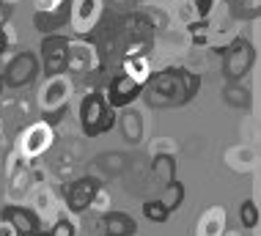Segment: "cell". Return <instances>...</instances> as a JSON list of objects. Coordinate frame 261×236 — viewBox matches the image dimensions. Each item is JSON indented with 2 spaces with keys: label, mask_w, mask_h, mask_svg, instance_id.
<instances>
[{
  "label": "cell",
  "mask_w": 261,
  "mask_h": 236,
  "mask_svg": "<svg viewBox=\"0 0 261 236\" xmlns=\"http://www.w3.org/2000/svg\"><path fill=\"white\" fill-rule=\"evenodd\" d=\"M176 3H181V0H176Z\"/></svg>",
  "instance_id": "cell-39"
},
{
  "label": "cell",
  "mask_w": 261,
  "mask_h": 236,
  "mask_svg": "<svg viewBox=\"0 0 261 236\" xmlns=\"http://www.w3.org/2000/svg\"><path fill=\"white\" fill-rule=\"evenodd\" d=\"M102 231L105 236H135L138 233V220L126 212L110 209L102 214Z\"/></svg>",
  "instance_id": "cell-16"
},
{
  "label": "cell",
  "mask_w": 261,
  "mask_h": 236,
  "mask_svg": "<svg viewBox=\"0 0 261 236\" xmlns=\"http://www.w3.org/2000/svg\"><path fill=\"white\" fill-rule=\"evenodd\" d=\"M187 36H190V44L195 49H209L212 47V17L201 19V22H190Z\"/></svg>",
  "instance_id": "cell-23"
},
{
  "label": "cell",
  "mask_w": 261,
  "mask_h": 236,
  "mask_svg": "<svg viewBox=\"0 0 261 236\" xmlns=\"http://www.w3.org/2000/svg\"><path fill=\"white\" fill-rule=\"evenodd\" d=\"M6 143V135H3V124H0V146Z\"/></svg>",
  "instance_id": "cell-37"
},
{
  "label": "cell",
  "mask_w": 261,
  "mask_h": 236,
  "mask_svg": "<svg viewBox=\"0 0 261 236\" xmlns=\"http://www.w3.org/2000/svg\"><path fill=\"white\" fill-rule=\"evenodd\" d=\"M0 3H6V6H17V3H22V0H0Z\"/></svg>",
  "instance_id": "cell-36"
},
{
  "label": "cell",
  "mask_w": 261,
  "mask_h": 236,
  "mask_svg": "<svg viewBox=\"0 0 261 236\" xmlns=\"http://www.w3.org/2000/svg\"><path fill=\"white\" fill-rule=\"evenodd\" d=\"M140 94H143V85H140L138 80H132V77L121 74V71L113 77L110 85H108V91H105V96H108V102H110L113 110L132 107L140 99Z\"/></svg>",
  "instance_id": "cell-12"
},
{
  "label": "cell",
  "mask_w": 261,
  "mask_h": 236,
  "mask_svg": "<svg viewBox=\"0 0 261 236\" xmlns=\"http://www.w3.org/2000/svg\"><path fill=\"white\" fill-rule=\"evenodd\" d=\"M77 118H80V129H83L86 138H99V135H108L113 126H116V121H118L116 110L110 107L105 91H99V88H91L88 94L83 96Z\"/></svg>",
  "instance_id": "cell-3"
},
{
  "label": "cell",
  "mask_w": 261,
  "mask_h": 236,
  "mask_svg": "<svg viewBox=\"0 0 261 236\" xmlns=\"http://www.w3.org/2000/svg\"><path fill=\"white\" fill-rule=\"evenodd\" d=\"M69 14H72V0H63L53 11H33V28L41 36L61 33L63 28H69Z\"/></svg>",
  "instance_id": "cell-14"
},
{
  "label": "cell",
  "mask_w": 261,
  "mask_h": 236,
  "mask_svg": "<svg viewBox=\"0 0 261 236\" xmlns=\"http://www.w3.org/2000/svg\"><path fill=\"white\" fill-rule=\"evenodd\" d=\"M223 236H242V233L234 231V228H225V233H223Z\"/></svg>",
  "instance_id": "cell-35"
},
{
  "label": "cell",
  "mask_w": 261,
  "mask_h": 236,
  "mask_svg": "<svg viewBox=\"0 0 261 236\" xmlns=\"http://www.w3.org/2000/svg\"><path fill=\"white\" fill-rule=\"evenodd\" d=\"M61 3L63 0H36V11H53V9H58Z\"/></svg>",
  "instance_id": "cell-31"
},
{
  "label": "cell",
  "mask_w": 261,
  "mask_h": 236,
  "mask_svg": "<svg viewBox=\"0 0 261 236\" xmlns=\"http://www.w3.org/2000/svg\"><path fill=\"white\" fill-rule=\"evenodd\" d=\"M225 228H228V212L223 206H209L195 223V236H223Z\"/></svg>",
  "instance_id": "cell-15"
},
{
  "label": "cell",
  "mask_w": 261,
  "mask_h": 236,
  "mask_svg": "<svg viewBox=\"0 0 261 236\" xmlns=\"http://www.w3.org/2000/svg\"><path fill=\"white\" fill-rule=\"evenodd\" d=\"M261 0H231V19H258Z\"/></svg>",
  "instance_id": "cell-25"
},
{
  "label": "cell",
  "mask_w": 261,
  "mask_h": 236,
  "mask_svg": "<svg viewBox=\"0 0 261 236\" xmlns=\"http://www.w3.org/2000/svg\"><path fill=\"white\" fill-rule=\"evenodd\" d=\"M36 236H50V233H47V231H39V233H36Z\"/></svg>",
  "instance_id": "cell-38"
},
{
  "label": "cell",
  "mask_w": 261,
  "mask_h": 236,
  "mask_svg": "<svg viewBox=\"0 0 261 236\" xmlns=\"http://www.w3.org/2000/svg\"><path fill=\"white\" fill-rule=\"evenodd\" d=\"M39 71H41L39 55L25 49V53H17L9 63H6V69L0 71V77H3L6 88H25V85H31L39 77Z\"/></svg>",
  "instance_id": "cell-10"
},
{
  "label": "cell",
  "mask_w": 261,
  "mask_h": 236,
  "mask_svg": "<svg viewBox=\"0 0 261 236\" xmlns=\"http://www.w3.org/2000/svg\"><path fill=\"white\" fill-rule=\"evenodd\" d=\"M0 220H6L14 231L22 233V236H36L39 231H44L39 217H36V212L25 203H6L3 212H0Z\"/></svg>",
  "instance_id": "cell-13"
},
{
  "label": "cell",
  "mask_w": 261,
  "mask_h": 236,
  "mask_svg": "<svg viewBox=\"0 0 261 236\" xmlns=\"http://www.w3.org/2000/svg\"><path fill=\"white\" fill-rule=\"evenodd\" d=\"M99 187H102V181L96 176H80L74 181L63 184V209H66V214L77 217V214L88 212Z\"/></svg>",
  "instance_id": "cell-7"
},
{
  "label": "cell",
  "mask_w": 261,
  "mask_h": 236,
  "mask_svg": "<svg viewBox=\"0 0 261 236\" xmlns=\"http://www.w3.org/2000/svg\"><path fill=\"white\" fill-rule=\"evenodd\" d=\"M116 124H118V129H121L124 140L129 143V146H138V143H143L146 126H143V116H140L138 110H132V107H124L121 118H118Z\"/></svg>",
  "instance_id": "cell-18"
},
{
  "label": "cell",
  "mask_w": 261,
  "mask_h": 236,
  "mask_svg": "<svg viewBox=\"0 0 261 236\" xmlns=\"http://www.w3.org/2000/svg\"><path fill=\"white\" fill-rule=\"evenodd\" d=\"M11 19V6H6V3H0V28H3L6 22Z\"/></svg>",
  "instance_id": "cell-32"
},
{
  "label": "cell",
  "mask_w": 261,
  "mask_h": 236,
  "mask_svg": "<svg viewBox=\"0 0 261 236\" xmlns=\"http://www.w3.org/2000/svg\"><path fill=\"white\" fill-rule=\"evenodd\" d=\"M74 94V77H69L66 71L53 77H44L39 94H36V107L41 113V121H47L50 126H58L69 113Z\"/></svg>",
  "instance_id": "cell-2"
},
{
  "label": "cell",
  "mask_w": 261,
  "mask_h": 236,
  "mask_svg": "<svg viewBox=\"0 0 261 236\" xmlns=\"http://www.w3.org/2000/svg\"><path fill=\"white\" fill-rule=\"evenodd\" d=\"M223 160H225V165L234 170V173H250V170L256 168L258 156H256V151H253L250 146L239 143V146H231L228 151L223 154Z\"/></svg>",
  "instance_id": "cell-17"
},
{
  "label": "cell",
  "mask_w": 261,
  "mask_h": 236,
  "mask_svg": "<svg viewBox=\"0 0 261 236\" xmlns=\"http://www.w3.org/2000/svg\"><path fill=\"white\" fill-rule=\"evenodd\" d=\"M149 151H151V156L154 154H179V146H176L173 138H154Z\"/></svg>",
  "instance_id": "cell-30"
},
{
  "label": "cell",
  "mask_w": 261,
  "mask_h": 236,
  "mask_svg": "<svg viewBox=\"0 0 261 236\" xmlns=\"http://www.w3.org/2000/svg\"><path fill=\"white\" fill-rule=\"evenodd\" d=\"M55 143V126H50L47 121H33V124H28L22 132H19L17 138V154L22 156L28 165H33V162H39L41 156L53 148Z\"/></svg>",
  "instance_id": "cell-6"
},
{
  "label": "cell",
  "mask_w": 261,
  "mask_h": 236,
  "mask_svg": "<svg viewBox=\"0 0 261 236\" xmlns=\"http://www.w3.org/2000/svg\"><path fill=\"white\" fill-rule=\"evenodd\" d=\"M113 209V198H110V192H108V187H102L96 190V195H94V201H91V212H99V214H105V212H110Z\"/></svg>",
  "instance_id": "cell-29"
},
{
  "label": "cell",
  "mask_w": 261,
  "mask_h": 236,
  "mask_svg": "<svg viewBox=\"0 0 261 236\" xmlns=\"http://www.w3.org/2000/svg\"><path fill=\"white\" fill-rule=\"evenodd\" d=\"M105 17V0H72L69 36H91Z\"/></svg>",
  "instance_id": "cell-8"
},
{
  "label": "cell",
  "mask_w": 261,
  "mask_h": 236,
  "mask_svg": "<svg viewBox=\"0 0 261 236\" xmlns=\"http://www.w3.org/2000/svg\"><path fill=\"white\" fill-rule=\"evenodd\" d=\"M0 236H17V231H14L6 220H0Z\"/></svg>",
  "instance_id": "cell-33"
},
{
  "label": "cell",
  "mask_w": 261,
  "mask_h": 236,
  "mask_svg": "<svg viewBox=\"0 0 261 236\" xmlns=\"http://www.w3.org/2000/svg\"><path fill=\"white\" fill-rule=\"evenodd\" d=\"M151 71H154L151 69V58H121V74L138 80L140 85L149 83Z\"/></svg>",
  "instance_id": "cell-22"
},
{
  "label": "cell",
  "mask_w": 261,
  "mask_h": 236,
  "mask_svg": "<svg viewBox=\"0 0 261 236\" xmlns=\"http://www.w3.org/2000/svg\"><path fill=\"white\" fill-rule=\"evenodd\" d=\"M50 236H77V223L72 214H61L58 220L50 225V231H47Z\"/></svg>",
  "instance_id": "cell-28"
},
{
  "label": "cell",
  "mask_w": 261,
  "mask_h": 236,
  "mask_svg": "<svg viewBox=\"0 0 261 236\" xmlns=\"http://www.w3.org/2000/svg\"><path fill=\"white\" fill-rule=\"evenodd\" d=\"M181 19L190 25V22H201V19H209L215 14V6L217 0H181Z\"/></svg>",
  "instance_id": "cell-20"
},
{
  "label": "cell",
  "mask_w": 261,
  "mask_h": 236,
  "mask_svg": "<svg viewBox=\"0 0 261 236\" xmlns=\"http://www.w3.org/2000/svg\"><path fill=\"white\" fill-rule=\"evenodd\" d=\"M239 223H242L245 231H253L258 225V203L256 198H248V201L239 203Z\"/></svg>",
  "instance_id": "cell-26"
},
{
  "label": "cell",
  "mask_w": 261,
  "mask_h": 236,
  "mask_svg": "<svg viewBox=\"0 0 261 236\" xmlns=\"http://www.w3.org/2000/svg\"><path fill=\"white\" fill-rule=\"evenodd\" d=\"M160 201H162V206H165L168 212H176L181 203H185V184L179 181V178H173L171 184H165L162 187V195H160Z\"/></svg>",
  "instance_id": "cell-24"
},
{
  "label": "cell",
  "mask_w": 261,
  "mask_h": 236,
  "mask_svg": "<svg viewBox=\"0 0 261 236\" xmlns=\"http://www.w3.org/2000/svg\"><path fill=\"white\" fill-rule=\"evenodd\" d=\"M105 71V53L99 41L91 36H69L66 53V74L69 77H91Z\"/></svg>",
  "instance_id": "cell-4"
},
{
  "label": "cell",
  "mask_w": 261,
  "mask_h": 236,
  "mask_svg": "<svg viewBox=\"0 0 261 236\" xmlns=\"http://www.w3.org/2000/svg\"><path fill=\"white\" fill-rule=\"evenodd\" d=\"M151 178L165 187L176 178V154H154L151 156Z\"/></svg>",
  "instance_id": "cell-19"
},
{
  "label": "cell",
  "mask_w": 261,
  "mask_h": 236,
  "mask_svg": "<svg viewBox=\"0 0 261 236\" xmlns=\"http://www.w3.org/2000/svg\"><path fill=\"white\" fill-rule=\"evenodd\" d=\"M6 49H9V39H6V31L0 28V55H3Z\"/></svg>",
  "instance_id": "cell-34"
},
{
  "label": "cell",
  "mask_w": 261,
  "mask_h": 236,
  "mask_svg": "<svg viewBox=\"0 0 261 236\" xmlns=\"http://www.w3.org/2000/svg\"><path fill=\"white\" fill-rule=\"evenodd\" d=\"M17 236H22V233H17Z\"/></svg>",
  "instance_id": "cell-40"
},
{
  "label": "cell",
  "mask_w": 261,
  "mask_h": 236,
  "mask_svg": "<svg viewBox=\"0 0 261 236\" xmlns=\"http://www.w3.org/2000/svg\"><path fill=\"white\" fill-rule=\"evenodd\" d=\"M66 53H69V33H50L39 44V66L44 77L66 71Z\"/></svg>",
  "instance_id": "cell-9"
},
{
  "label": "cell",
  "mask_w": 261,
  "mask_h": 236,
  "mask_svg": "<svg viewBox=\"0 0 261 236\" xmlns=\"http://www.w3.org/2000/svg\"><path fill=\"white\" fill-rule=\"evenodd\" d=\"M143 217L149 220V223H157V225H162V223H168L171 212H168L165 206H162L160 198H149V201L143 203Z\"/></svg>",
  "instance_id": "cell-27"
},
{
  "label": "cell",
  "mask_w": 261,
  "mask_h": 236,
  "mask_svg": "<svg viewBox=\"0 0 261 236\" xmlns=\"http://www.w3.org/2000/svg\"><path fill=\"white\" fill-rule=\"evenodd\" d=\"M223 102L237 107V110H248L253 104V94L245 83H225L223 85Z\"/></svg>",
  "instance_id": "cell-21"
},
{
  "label": "cell",
  "mask_w": 261,
  "mask_h": 236,
  "mask_svg": "<svg viewBox=\"0 0 261 236\" xmlns=\"http://www.w3.org/2000/svg\"><path fill=\"white\" fill-rule=\"evenodd\" d=\"M201 91V74L190 66H160L151 71L149 83L143 85V96L154 110H168V107H181L193 102Z\"/></svg>",
  "instance_id": "cell-1"
},
{
  "label": "cell",
  "mask_w": 261,
  "mask_h": 236,
  "mask_svg": "<svg viewBox=\"0 0 261 236\" xmlns=\"http://www.w3.org/2000/svg\"><path fill=\"white\" fill-rule=\"evenodd\" d=\"M25 206H31L33 212H36L41 228H50L55 220L61 217V206H58V198H55V192L50 190V184L41 181V184H33L31 192H28L25 198Z\"/></svg>",
  "instance_id": "cell-11"
},
{
  "label": "cell",
  "mask_w": 261,
  "mask_h": 236,
  "mask_svg": "<svg viewBox=\"0 0 261 236\" xmlns=\"http://www.w3.org/2000/svg\"><path fill=\"white\" fill-rule=\"evenodd\" d=\"M220 74L225 83H245V77L250 74L253 63H256V44L248 41L245 36H234L228 44H223L220 49Z\"/></svg>",
  "instance_id": "cell-5"
}]
</instances>
